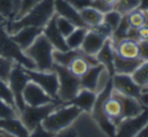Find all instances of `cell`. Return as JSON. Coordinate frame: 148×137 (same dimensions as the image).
<instances>
[{
	"label": "cell",
	"mask_w": 148,
	"mask_h": 137,
	"mask_svg": "<svg viewBox=\"0 0 148 137\" xmlns=\"http://www.w3.org/2000/svg\"><path fill=\"white\" fill-rule=\"evenodd\" d=\"M55 14V0H39L21 17L6 21L4 27L9 34L28 25L43 28Z\"/></svg>",
	"instance_id": "1"
},
{
	"label": "cell",
	"mask_w": 148,
	"mask_h": 137,
	"mask_svg": "<svg viewBox=\"0 0 148 137\" xmlns=\"http://www.w3.org/2000/svg\"><path fill=\"white\" fill-rule=\"evenodd\" d=\"M81 113L82 110L77 106L72 104H62L41 122V125L47 131L57 134L58 132L72 126Z\"/></svg>",
	"instance_id": "2"
},
{
	"label": "cell",
	"mask_w": 148,
	"mask_h": 137,
	"mask_svg": "<svg viewBox=\"0 0 148 137\" xmlns=\"http://www.w3.org/2000/svg\"><path fill=\"white\" fill-rule=\"evenodd\" d=\"M53 51L55 49L51 43L41 34L32 45L24 51V53L34 63L35 70L51 71L55 64L53 58Z\"/></svg>",
	"instance_id": "3"
},
{
	"label": "cell",
	"mask_w": 148,
	"mask_h": 137,
	"mask_svg": "<svg viewBox=\"0 0 148 137\" xmlns=\"http://www.w3.org/2000/svg\"><path fill=\"white\" fill-rule=\"evenodd\" d=\"M53 71H55L59 78V91L58 100L62 104H68L76 97L81 90L80 78L71 73L66 67L53 64Z\"/></svg>",
	"instance_id": "4"
},
{
	"label": "cell",
	"mask_w": 148,
	"mask_h": 137,
	"mask_svg": "<svg viewBox=\"0 0 148 137\" xmlns=\"http://www.w3.org/2000/svg\"><path fill=\"white\" fill-rule=\"evenodd\" d=\"M0 55L7 60L21 65L28 70H34L35 65L11 38L4 25L0 26Z\"/></svg>",
	"instance_id": "5"
},
{
	"label": "cell",
	"mask_w": 148,
	"mask_h": 137,
	"mask_svg": "<svg viewBox=\"0 0 148 137\" xmlns=\"http://www.w3.org/2000/svg\"><path fill=\"white\" fill-rule=\"evenodd\" d=\"M29 81L30 79L28 75L26 74L25 68L19 64L14 63L13 67L10 71L7 83L9 85V88L11 90L12 94H13L16 109H17L18 113H20L25 106L23 101V90Z\"/></svg>",
	"instance_id": "6"
},
{
	"label": "cell",
	"mask_w": 148,
	"mask_h": 137,
	"mask_svg": "<svg viewBox=\"0 0 148 137\" xmlns=\"http://www.w3.org/2000/svg\"><path fill=\"white\" fill-rule=\"evenodd\" d=\"M62 103L56 102L49 103L41 106H28L25 105L21 112L19 113V119L24 124L26 128L32 131L37 125L41 124V122L49 115L53 111H55Z\"/></svg>",
	"instance_id": "7"
},
{
	"label": "cell",
	"mask_w": 148,
	"mask_h": 137,
	"mask_svg": "<svg viewBox=\"0 0 148 137\" xmlns=\"http://www.w3.org/2000/svg\"><path fill=\"white\" fill-rule=\"evenodd\" d=\"M30 81L37 84L41 89L45 91L51 98L58 100V91H59V78L55 71H38L25 68ZM60 102V101H59Z\"/></svg>",
	"instance_id": "8"
},
{
	"label": "cell",
	"mask_w": 148,
	"mask_h": 137,
	"mask_svg": "<svg viewBox=\"0 0 148 137\" xmlns=\"http://www.w3.org/2000/svg\"><path fill=\"white\" fill-rule=\"evenodd\" d=\"M77 137H110L99 126L91 113L82 112L72 124Z\"/></svg>",
	"instance_id": "9"
},
{
	"label": "cell",
	"mask_w": 148,
	"mask_h": 137,
	"mask_svg": "<svg viewBox=\"0 0 148 137\" xmlns=\"http://www.w3.org/2000/svg\"><path fill=\"white\" fill-rule=\"evenodd\" d=\"M148 122V105L140 114L122 119L116 126L115 137H135Z\"/></svg>",
	"instance_id": "10"
},
{
	"label": "cell",
	"mask_w": 148,
	"mask_h": 137,
	"mask_svg": "<svg viewBox=\"0 0 148 137\" xmlns=\"http://www.w3.org/2000/svg\"><path fill=\"white\" fill-rule=\"evenodd\" d=\"M23 101L24 104L28 106H41L49 103L59 102L51 98L43 89H41L38 85L33 83L32 81H29L24 88Z\"/></svg>",
	"instance_id": "11"
},
{
	"label": "cell",
	"mask_w": 148,
	"mask_h": 137,
	"mask_svg": "<svg viewBox=\"0 0 148 137\" xmlns=\"http://www.w3.org/2000/svg\"><path fill=\"white\" fill-rule=\"evenodd\" d=\"M112 86L121 94L140 99L141 88L134 82L131 75L115 74L112 76Z\"/></svg>",
	"instance_id": "12"
},
{
	"label": "cell",
	"mask_w": 148,
	"mask_h": 137,
	"mask_svg": "<svg viewBox=\"0 0 148 137\" xmlns=\"http://www.w3.org/2000/svg\"><path fill=\"white\" fill-rule=\"evenodd\" d=\"M107 39V36L102 34L96 28H89L80 49L85 55L96 57V55L99 53V51L102 49V47Z\"/></svg>",
	"instance_id": "13"
},
{
	"label": "cell",
	"mask_w": 148,
	"mask_h": 137,
	"mask_svg": "<svg viewBox=\"0 0 148 137\" xmlns=\"http://www.w3.org/2000/svg\"><path fill=\"white\" fill-rule=\"evenodd\" d=\"M112 93L119 99L121 105H122V119L134 117V116L140 114L146 107L138 98L123 95L114 89L112 90Z\"/></svg>",
	"instance_id": "14"
},
{
	"label": "cell",
	"mask_w": 148,
	"mask_h": 137,
	"mask_svg": "<svg viewBox=\"0 0 148 137\" xmlns=\"http://www.w3.org/2000/svg\"><path fill=\"white\" fill-rule=\"evenodd\" d=\"M42 30L43 28L41 27L28 25L20 28L16 32L10 35H11V38L18 45V47L24 51L32 45L33 41L37 38V36L42 34Z\"/></svg>",
	"instance_id": "15"
},
{
	"label": "cell",
	"mask_w": 148,
	"mask_h": 137,
	"mask_svg": "<svg viewBox=\"0 0 148 137\" xmlns=\"http://www.w3.org/2000/svg\"><path fill=\"white\" fill-rule=\"evenodd\" d=\"M55 12L57 15L71 20L77 27H87L82 20L80 11L66 0H55Z\"/></svg>",
	"instance_id": "16"
},
{
	"label": "cell",
	"mask_w": 148,
	"mask_h": 137,
	"mask_svg": "<svg viewBox=\"0 0 148 137\" xmlns=\"http://www.w3.org/2000/svg\"><path fill=\"white\" fill-rule=\"evenodd\" d=\"M42 34L47 38V40L51 43L53 49L57 51H68L69 47L66 43V37L64 36L58 29L56 24V14L51 17V19L43 27Z\"/></svg>",
	"instance_id": "17"
},
{
	"label": "cell",
	"mask_w": 148,
	"mask_h": 137,
	"mask_svg": "<svg viewBox=\"0 0 148 137\" xmlns=\"http://www.w3.org/2000/svg\"><path fill=\"white\" fill-rule=\"evenodd\" d=\"M0 130L14 137H28L30 133L19 117L0 119Z\"/></svg>",
	"instance_id": "18"
},
{
	"label": "cell",
	"mask_w": 148,
	"mask_h": 137,
	"mask_svg": "<svg viewBox=\"0 0 148 137\" xmlns=\"http://www.w3.org/2000/svg\"><path fill=\"white\" fill-rule=\"evenodd\" d=\"M102 110L104 114L116 124V126L122 120V105L113 93H111V95L102 103Z\"/></svg>",
	"instance_id": "19"
},
{
	"label": "cell",
	"mask_w": 148,
	"mask_h": 137,
	"mask_svg": "<svg viewBox=\"0 0 148 137\" xmlns=\"http://www.w3.org/2000/svg\"><path fill=\"white\" fill-rule=\"evenodd\" d=\"M114 55H115V49L112 45L111 38H108L105 41L102 49L96 55V59H97L98 63L103 65L111 76L115 75V72H114Z\"/></svg>",
	"instance_id": "20"
},
{
	"label": "cell",
	"mask_w": 148,
	"mask_h": 137,
	"mask_svg": "<svg viewBox=\"0 0 148 137\" xmlns=\"http://www.w3.org/2000/svg\"><path fill=\"white\" fill-rule=\"evenodd\" d=\"M96 99H97V94L95 92L81 88L76 97L68 104L77 106L79 109L82 110V112L91 113L96 103Z\"/></svg>",
	"instance_id": "21"
},
{
	"label": "cell",
	"mask_w": 148,
	"mask_h": 137,
	"mask_svg": "<svg viewBox=\"0 0 148 137\" xmlns=\"http://www.w3.org/2000/svg\"><path fill=\"white\" fill-rule=\"evenodd\" d=\"M142 60L139 58L135 59H129V58H123L118 53L114 55V72L119 75H132L133 72L140 66Z\"/></svg>",
	"instance_id": "22"
},
{
	"label": "cell",
	"mask_w": 148,
	"mask_h": 137,
	"mask_svg": "<svg viewBox=\"0 0 148 137\" xmlns=\"http://www.w3.org/2000/svg\"><path fill=\"white\" fill-rule=\"evenodd\" d=\"M137 39L126 37V38L120 40L117 45L114 47L116 53L123 58H129V59H135L138 58L139 53V45Z\"/></svg>",
	"instance_id": "23"
},
{
	"label": "cell",
	"mask_w": 148,
	"mask_h": 137,
	"mask_svg": "<svg viewBox=\"0 0 148 137\" xmlns=\"http://www.w3.org/2000/svg\"><path fill=\"white\" fill-rule=\"evenodd\" d=\"M105 68L101 64H98L96 66H92L86 72V74L80 78L81 88L87 89V90L95 92L96 86H97L98 79H99L100 73L103 68Z\"/></svg>",
	"instance_id": "24"
},
{
	"label": "cell",
	"mask_w": 148,
	"mask_h": 137,
	"mask_svg": "<svg viewBox=\"0 0 148 137\" xmlns=\"http://www.w3.org/2000/svg\"><path fill=\"white\" fill-rule=\"evenodd\" d=\"M80 15L88 28L98 26L103 22L104 13L94 7H87L80 10Z\"/></svg>",
	"instance_id": "25"
},
{
	"label": "cell",
	"mask_w": 148,
	"mask_h": 137,
	"mask_svg": "<svg viewBox=\"0 0 148 137\" xmlns=\"http://www.w3.org/2000/svg\"><path fill=\"white\" fill-rule=\"evenodd\" d=\"M82 53L81 49H68V51H57L55 49L53 53V63L64 67H69L70 63L75 59L76 57L80 55Z\"/></svg>",
	"instance_id": "26"
},
{
	"label": "cell",
	"mask_w": 148,
	"mask_h": 137,
	"mask_svg": "<svg viewBox=\"0 0 148 137\" xmlns=\"http://www.w3.org/2000/svg\"><path fill=\"white\" fill-rule=\"evenodd\" d=\"M125 16H126V19H127V21H128V24H129V26H130V28L135 29V30H137L138 28L145 25L148 20L147 12L143 11V10L139 9V8L129 12V13Z\"/></svg>",
	"instance_id": "27"
},
{
	"label": "cell",
	"mask_w": 148,
	"mask_h": 137,
	"mask_svg": "<svg viewBox=\"0 0 148 137\" xmlns=\"http://www.w3.org/2000/svg\"><path fill=\"white\" fill-rule=\"evenodd\" d=\"M88 29L87 27H76L72 34L66 37V43L69 49H80Z\"/></svg>",
	"instance_id": "28"
},
{
	"label": "cell",
	"mask_w": 148,
	"mask_h": 137,
	"mask_svg": "<svg viewBox=\"0 0 148 137\" xmlns=\"http://www.w3.org/2000/svg\"><path fill=\"white\" fill-rule=\"evenodd\" d=\"M134 82L141 88V90L148 87V61H143L138 68L131 75Z\"/></svg>",
	"instance_id": "29"
},
{
	"label": "cell",
	"mask_w": 148,
	"mask_h": 137,
	"mask_svg": "<svg viewBox=\"0 0 148 137\" xmlns=\"http://www.w3.org/2000/svg\"><path fill=\"white\" fill-rule=\"evenodd\" d=\"M140 4V0H118L113 6V9L118 11L123 16L127 15L129 12L137 9Z\"/></svg>",
	"instance_id": "30"
},
{
	"label": "cell",
	"mask_w": 148,
	"mask_h": 137,
	"mask_svg": "<svg viewBox=\"0 0 148 137\" xmlns=\"http://www.w3.org/2000/svg\"><path fill=\"white\" fill-rule=\"evenodd\" d=\"M122 18H123L122 14H120L118 11H116L115 9H111L110 11L104 13L103 23H105L106 25L109 26V27L111 28L112 32H113L119 26Z\"/></svg>",
	"instance_id": "31"
},
{
	"label": "cell",
	"mask_w": 148,
	"mask_h": 137,
	"mask_svg": "<svg viewBox=\"0 0 148 137\" xmlns=\"http://www.w3.org/2000/svg\"><path fill=\"white\" fill-rule=\"evenodd\" d=\"M56 24H57L58 29L60 30V32L64 35V37L70 35L75 30V28L77 27L71 20L66 19V18H64V17H62V16L57 15V14H56Z\"/></svg>",
	"instance_id": "32"
},
{
	"label": "cell",
	"mask_w": 148,
	"mask_h": 137,
	"mask_svg": "<svg viewBox=\"0 0 148 137\" xmlns=\"http://www.w3.org/2000/svg\"><path fill=\"white\" fill-rule=\"evenodd\" d=\"M0 16L6 21L14 19V6L12 0H0Z\"/></svg>",
	"instance_id": "33"
},
{
	"label": "cell",
	"mask_w": 148,
	"mask_h": 137,
	"mask_svg": "<svg viewBox=\"0 0 148 137\" xmlns=\"http://www.w3.org/2000/svg\"><path fill=\"white\" fill-rule=\"evenodd\" d=\"M0 99L16 109L15 101H14L13 94H12L11 90L9 88V85H8L7 82H5L2 79H0Z\"/></svg>",
	"instance_id": "34"
},
{
	"label": "cell",
	"mask_w": 148,
	"mask_h": 137,
	"mask_svg": "<svg viewBox=\"0 0 148 137\" xmlns=\"http://www.w3.org/2000/svg\"><path fill=\"white\" fill-rule=\"evenodd\" d=\"M18 116H19V113L15 108L11 107L9 104L0 99V119L18 117Z\"/></svg>",
	"instance_id": "35"
},
{
	"label": "cell",
	"mask_w": 148,
	"mask_h": 137,
	"mask_svg": "<svg viewBox=\"0 0 148 137\" xmlns=\"http://www.w3.org/2000/svg\"><path fill=\"white\" fill-rule=\"evenodd\" d=\"M13 65H14V62L7 60L0 55V79L7 82L8 78H9L10 71H11Z\"/></svg>",
	"instance_id": "36"
},
{
	"label": "cell",
	"mask_w": 148,
	"mask_h": 137,
	"mask_svg": "<svg viewBox=\"0 0 148 137\" xmlns=\"http://www.w3.org/2000/svg\"><path fill=\"white\" fill-rule=\"evenodd\" d=\"M77 10H82L87 7H95V0H66Z\"/></svg>",
	"instance_id": "37"
},
{
	"label": "cell",
	"mask_w": 148,
	"mask_h": 137,
	"mask_svg": "<svg viewBox=\"0 0 148 137\" xmlns=\"http://www.w3.org/2000/svg\"><path fill=\"white\" fill-rule=\"evenodd\" d=\"M56 135V133H53V132L47 131V129L42 127L41 124L37 125L32 131H30L28 137H53Z\"/></svg>",
	"instance_id": "38"
},
{
	"label": "cell",
	"mask_w": 148,
	"mask_h": 137,
	"mask_svg": "<svg viewBox=\"0 0 148 137\" xmlns=\"http://www.w3.org/2000/svg\"><path fill=\"white\" fill-rule=\"evenodd\" d=\"M38 1H39V0H22L20 9H19L17 15L15 16V18H14V19H17V18L21 17L22 15H24V14H25L33 5H35V4H36ZM12 20H13V19H12Z\"/></svg>",
	"instance_id": "39"
},
{
	"label": "cell",
	"mask_w": 148,
	"mask_h": 137,
	"mask_svg": "<svg viewBox=\"0 0 148 137\" xmlns=\"http://www.w3.org/2000/svg\"><path fill=\"white\" fill-rule=\"evenodd\" d=\"M138 58L142 61H148V40H139Z\"/></svg>",
	"instance_id": "40"
},
{
	"label": "cell",
	"mask_w": 148,
	"mask_h": 137,
	"mask_svg": "<svg viewBox=\"0 0 148 137\" xmlns=\"http://www.w3.org/2000/svg\"><path fill=\"white\" fill-rule=\"evenodd\" d=\"M53 137H77V133L75 128L73 126H70V127L58 132Z\"/></svg>",
	"instance_id": "41"
},
{
	"label": "cell",
	"mask_w": 148,
	"mask_h": 137,
	"mask_svg": "<svg viewBox=\"0 0 148 137\" xmlns=\"http://www.w3.org/2000/svg\"><path fill=\"white\" fill-rule=\"evenodd\" d=\"M137 37L138 40H148V24L137 29Z\"/></svg>",
	"instance_id": "42"
},
{
	"label": "cell",
	"mask_w": 148,
	"mask_h": 137,
	"mask_svg": "<svg viewBox=\"0 0 148 137\" xmlns=\"http://www.w3.org/2000/svg\"><path fill=\"white\" fill-rule=\"evenodd\" d=\"M135 137H148V122L146 123V125L136 134Z\"/></svg>",
	"instance_id": "43"
},
{
	"label": "cell",
	"mask_w": 148,
	"mask_h": 137,
	"mask_svg": "<svg viewBox=\"0 0 148 137\" xmlns=\"http://www.w3.org/2000/svg\"><path fill=\"white\" fill-rule=\"evenodd\" d=\"M12 2H13V6H14V13H15V16H16L18 13V11H19V9H20L22 0H12Z\"/></svg>",
	"instance_id": "44"
},
{
	"label": "cell",
	"mask_w": 148,
	"mask_h": 137,
	"mask_svg": "<svg viewBox=\"0 0 148 137\" xmlns=\"http://www.w3.org/2000/svg\"><path fill=\"white\" fill-rule=\"evenodd\" d=\"M139 9L143 10V11H148V0H140V4H139Z\"/></svg>",
	"instance_id": "45"
},
{
	"label": "cell",
	"mask_w": 148,
	"mask_h": 137,
	"mask_svg": "<svg viewBox=\"0 0 148 137\" xmlns=\"http://www.w3.org/2000/svg\"><path fill=\"white\" fill-rule=\"evenodd\" d=\"M104 2H105L106 4H108L109 6H111V7H113L114 5L116 4V2L118 1V0H103Z\"/></svg>",
	"instance_id": "46"
},
{
	"label": "cell",
	"mask_w": 148,
	"mask_h": 137,
	"mask_svg": "<svg viewBox=\"0 0 148 137\" xmlns=\"http://www.w3.org/2000/svg\"><path fill=\"white\" fill-rule=\"evenodd\" d=\"M5 22H6V20L3 19V18H2L1 16H0V26L4 25V24H5Z\"/></svg>",
	"instance_id": "47"
},
{
	"label": "cell",
	"mask_w": 148,
	"mask_h": 137,
	"mask_svg": "<svg viewBox=\"0 0 148 137\" xmlns=\"http://www.w3.org/2000/svg\"><path fill=\"white\" fill-rule=\"evenodd\" d=\"M145 92H148V87L145 89H143V90H141V93H145Z\"/></svg>",
	"instance_id": "48"
},
{
	"label": "cell",
	"mask_w": 148,
	"mask_h": 137,
	"mask_svg": "<svg viewBox=\"0 0 148 137\" xmlns=\"http://www.w3.org/2000/svg\"><path fill=\"white\" fill-rule=\"evenodd\" d=\"M0 137H5V136H4V133H3V131H2V130H0Z\"/></svg>",
	"instance_id": "49"
},
{
	"label": "cell",
	"mask_w": 148,
	"mask_h": 137,
	"mask_svg": "<svg viewBox=\"0 0 148 137\" xmlns=\"http://www.w3.org/2000/svg\"><path fill=\"white\" fill-rule=\"evenodd\" d=\"M147 16H148V11H147Z\"/></svg>",
	"instance_id": "50"
}]
</instances>
